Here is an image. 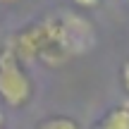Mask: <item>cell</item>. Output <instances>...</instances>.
Returning <instances> with one entry per match:
<instances>
[{
    "label": "cell",
    "instance_id": "4",
    "mask_svg": "<svg viewBox=\"0 0 129 129\" xmlns=\"http://www.w3.org/2000/svg\"><path fill=\"white\" fill-rule=\"evenodd\" d=\"M122 84H124V88L129 91V60L122 64Z\"/></svg>",
    "mask_w": 129,
    "mask_h": 129
},
{
    "label": "cell",
    "instance_id": "5",
    "mask_svg": "<svg viewBox=\"0 0 129 129\" xmlns=\"http://www.w3.org/2000/svg\"><path fill=\"white\" fill-rule=\"evenodd\" d=\"M74 3H77L79 7H96L98 0H74Z\"/></svg>",
    "mask_w": 129,
    "mask_h": 129
},
{
    "label": "cell",
    "instance_id": "1",
    "mask_svg": "<svg viewBox=\"0 0 129 129\" xmlns=\"http://www.w3.org/2000/svg\"><path fill=\"white\" fill-rule=\"evenodd\" d=\"M31 96V81L17 60V50L5 48L0 53V98L7 105L19 108Z\"/></svg>",
    "mask_w": 129,
    "mask_h": 129
},
{
    "label": "cell",
    "instance_id": "6",
    "mask_svg": "<svg viewBox=\"0 0 129 129\" xmlns=\"http://www.w3.org/2000/svg\"><path fill=\"white\" fill-rule=\"evenodd\" d=\"M0 129H3V115H0Z\"/></svg>",
    "mask_w": 129,
    "mask_h": 129
},
{
    "label": "cell",
    "instance_id": "3",
    "mask_svg": "<svg viewBox=\"0 0 129 129\" xmlns=\"http://www.w3.org/2000/svg\"><path fill=\"white\" fill-rule=\"evenodd\" d=\"M38 129H79V124L69 117H48L38 124Z\"/></svg>",
    "mask_w": 129,
    "mask_h": 129
},
{
    "label": "cell",
    "instance_id": "2",
    "mask_svg": "<svg viewBox=\"0 0 129 129\" xmlns=\"http://www.w3.org/2000/svg\"><path fill=\"white\" fill-rule=\"evenodd\" d=\"M93 129H129V108L122 105V108L110 110Z\"/></svg>",
    "mask_w": 129,
    "mask_h": 129
}]
</instances>
